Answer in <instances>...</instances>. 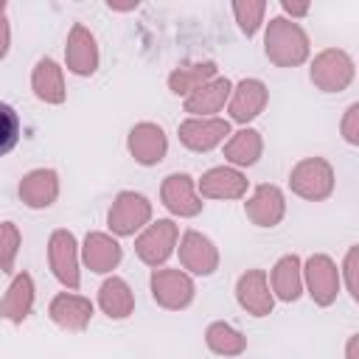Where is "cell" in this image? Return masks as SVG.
<instances>
[{
  "instance_id": "1",
  "label": "cell",
  "mask_w": 359,
  "mask_h": 359,
  "mask_svg": "<svg viewBox=\"0 0 359 359\" xmlns=\"http://www.w3.org/2000/svg\"><path fill=\"white\" fill-rule=\"evenodd\" d=\"M306 50H309V42H306V34L292 25L289 20H272L269 22V31H266V56L278 65H297L306 59Z\"/></svg>"
},
{
  "instance_id": "2",
  "label": "cell",
  "mask_w": 359,
  "mask_h": 359,
  "mask_svg": "<svg viewBox=\"0 0 359 359\" xmlns=\"http://www.w3.org/2000/svg\"><path fill=\"white\" fill-rule=\"evenodd\" d=\"M149 216H151L149 199L135 191H123L109 208V227L118 236H132L137 227H143V222H149Z\"/></svg>"
},
{
  "instance_id": "3",
  "label": "cell",
  "mask_w": 359,
  "mask_h": 359,
  "mask_svg": "<svg viewBox=\"0 0 359 359\" xmlns=\"http://www.w3.org/2000/svg\"><path fill=\"white\" fill-rule=\"evenodd\" d=\"M151 294L165 309H185L194 300V283L180 269H160L151 275Z\"/></svg>"
},
{
  "instance_id": "4",
  "label": "cell",
  "mask_w": 359,
  "mask_h": 359,
  "mask_svg": "<svg viewBox=\"0 0 359 359\" xmlns=\"http://www.w3.org/2000/svg\"><path fill=\"white\" fill-rule=\"evenodd\" d=\"M48 258H50L53 275H56L65 286L76 289V286H79V258H76V238H73V233L56 230V233L50 236Z\"/></svg>"
},
{
  "instance_id": "5",
  "label": "cell",
  "mask_w": 359,
  "mask_h": 359,
  "mask_svg": "<svg viewBox=\"0 0 359 359\" xmlns=\"http://www.w3.org/2000/svg\"><path fill=\"white\" fill-rule=\"evenodd\" d=\"M174 241H177V224L168 222V219H160V222H154V224L137 238L135 247H137L140 261H146L149 266H157V264H163V261L171 255Z\"/></svg>"
},
{
  "instance_id": "6",
  "label": "cell",
  "mask_w": 359,
  "mask_h": 359,
  "mask_svg": "<svg viewBox=\"0 0 359 359\" xmlns=\"http://www.w3.org/2000/svg\"><path fill=\"white\" fill-rule=\"evenodd\" d=\"M292 188L306 199H323L331 194V165L320 157L303 160L292 171Z\"/></svg>"
},
{
  "instance_id": "7",
  "label": "cell",
  "mask_w": 359,
  "mask_h": 359,
  "mask_svg": "<svg viewBox=\"0 0 359 359\" xmlns=\"http://www.w3.org/2000/svg\"><path fill=\"white\" fill-rule=\"evenodd\" d=\"M227 135H230V126L227 121H219V118H194L180 126V140L194 151H208L219 146Z\"/></svg>"
},
{
  "instance_id": "8",
  "label": "cell",
  "mask_w": 359,
  "mask_h": 359,
  "mask_svg": "<svg viewBox=\"0 0 359 359\" xmlns=\"http://www.w3.org/2000/svg\"><path fill=\"white\" fill-rule=\"evenodd\" d=\"M353 76V67H351V59L342 53V50H325L317 56L314 67H311V79L325 90V93H334L339 87H345Z\"/></svg>"
},
{
  "instance_id": "9",
  "label": "cell",
  "mask_w": 359,
  "mask_h": 359,
  "mask_svg": "<svg viewBox=\"0 0 359 359\" xmlns=\"http://www.w3.org/2000/svg\"><path fill=\"white\" fill-rule=\"evenodd\" d=\"M129 151L143 165L160 163L163 154H165V135H163V129L154 126V123H137L129 132Z\"/></svg>"
},
{
  "instance_id": "10",
  "label": "cell",
  "mask_w": 359,
  "mask_h": 359,
  "mask_svg": "<svg viewBox=\"0 0 359 359\" xmlns=\"http://www.w3.org/2000/svg\"><path fill=\"white\" fill-rule=\"evenodd\" d=\"M163 202L171 213L194 216L202 210V199L194 194V182L188 174H171L163 182Z\"/></svg>"
},
{
  "instance_id": "11",
  "label": "cell",
  "mask_w": 359,
  "mask_h": 359,
  "mask_svg": "<svg viewBox=\"0 0 359 359\" xmlns=\"http://www.w3.org/2000/svg\"><path fill=\"white\" fill-rule=\"evenodd\" d=\"M180 258H182V264H185L191 272H196V275H210V272L216 269V264H219V255H216L210 238H205V236L196 233V230H188V233L182 236Z\"/></svg>"
},
{
  "instance_id": "12",
  "label": "cell",
  "mask_w": 359,
  "mask_h": 359,
  "mask_svg": "<svg viewBox=\"0 0 359 359\" xmlns=\"http://www.w3.org/2000/svg\"><path fill=\"white\" fill-rule=\"evenodd\" d=\"M98 65V48L93 34L84 25H73L70 39H67V67L79 76H90Z\"/></svg>"
},
{
  "instance_id": "13",
  "label": "cell",
  "mask_w": 359,
  "mask_h": 359,
  "mask_svg": "<svg viewBox=\"0 0 359 359\" xmlns=\"http://www.w3.org/2000/svg\"><path fill=\"white\" fill-rule=\"evenodd\" d=\"M236 292H238V303H241L250 314L264 317V314L272 311V294H269V289H266V275H264L261 269H250L247 275H241Z\"/></svg>"
},
{
  "instance_id": "14",
  "label": "cell",
  "mask_w": 359,
  "mask_h": 359,
  "mask_svg": "<svg viewBox=\"0 0 359 359\" xmlns=\"http://www.w3.org/2000/svg\"><path fill=\"white\" fill-rule=\"evenodd\" d=\"M50 317L62 328L81 331L93 317V303L87 297H79V294H59L50 303Z\"/></svg>"
},
{
  "instance_id": "15",
  "label": "cell",
  "mask_w": 359,
  "mask_h": 359,
  "mask_svg": "<svg viewBox=\"0 0 359 359\" xmlns=\"http://www.w3.org/2000/svg\"><path fill=\"white\" fill-rule=\"evenodd\" d=\"M56 191H59L56 171L50 168H36L20 182V196L28 208H48L56 199Z\"/></svg>"
},
{
  "instance_id": "16",
  "label": "cell",
  "mask_w": 359,
  "mask_h": 359,
  "mask_svg": "<svg viewBox=\"0 0 359 359\" xmlns=\"http://www.w3.org/2000/svg\"><path fill=\"white\" fill-rule=\"evenodd\" d=\"M247 216L258 227H272L283 216V196L275 185H258L252 202H247Z\"/></svg>"
},
{
  "instance_id": "17",
  "label": "cell",
  "mask_w": 359,
  "mask_h": 359,
  "mask_svg": "<svg viewBox=\"0 0 359 359\" xmlns=\"http://www.w3.org/2000/svg\"><path fill=\"white\" fill-rule=\"evenodd\" d=\"M266 104V87L258 81V79H244L236 93H233V101H230V115L236 121H252Z\"/></svg>"
},
{
  "instance_id": "18",
  "label": "cell",
  "mask_w": 359,
  "mask_h": 359,
  "mask_svg": "<svg viewBox=\"0 0 359 359\" xmlns=\"http://www.w3.org/2000/svg\"><path fill=\"white\" fill-rule=\"evenodd\" d=\"M306 272H309L311 297L320 306H328L337 297V269H334V264L325 255H314V258H309Z\"/></svg>"
},
{
  "instance_id": "19",
  "label": "cell",
  "mask_w": 359,
  "mask_h": 359,
  "mask_svg": "<svg viewBox=\"0 0 359 359\" xmlns=\"http://www.w3.org/2000/svg\"><path fill=\"white\" fill-rule=\"evenodd\" d=\"M31 306H34V283H31V278L22 272V275L14 278V283L8 286L6 297L0 300V314H3L6 320H11V323H22V320L28 317Z\"/></svg>"
},
{
  "instance_id": "20",
  "label": "cell",
  "mask_w": 359,
  "mask_h": 359,
  "mask_svg": "<svg viewBox=\"0 0 359 359\" xmlns=\"http://www.w3.org/2000/svg\"><path fill=\"white\" fill-rule=\"evenodd\" d=\"M244 188L247 180L233 168H210L199 182L202 196H216V199H236L244 194Z\"/></svg>"
},
{
  "instance_id": "21",
  "label": "cell",
  "mask_w": 359,
  "mask_h": 359,
  "mask_svg": "<svg viewBox=\"0 0 359 359\" xmlns=\"http://www.w3.org/2000/svg\"><path fill=\"white\" fill-rule=\"evenodd\" d=\"M84 261L93 272H107L121 261V247L104 233H90L84 241Z\"/></svg>"
},
{
  "instance_id": "22",
  "label": "cell",
  "mask_w": 359,
  "mask_h": 359,
  "mask_svg": "<svg viewBox=\"0 0 359 359\" xmlns=\"http://www.w3.org/2000/svg\"><path fill=\"white\" fill-rule=\"evenodd\" d=\"M34 90L42 101L59 104L65 101V84H62V67L53 59H39V65L34 67Z\"/></svg>"
},
{
  "instance_id": "23",
  "label": "cell",
  "mask_w": 359,
  "mask_h": 359,
  "mask_svg": "<svg viewBox=\"0 0 359 359\" xmlns=\"http://www.w3.org/2000/svg\"><path fill=\"white\" fill-rule=\"evenodd\" d=\"M230 95V81L227 79H216L210 84H202L199 90H194L185 101V109L194 112V115H210L216 112Z\"/></svg>"
},
{
  "instance_id": "24",
  "label": "cell",
  "mask_w": 359,
  "mask_h": 359,
  "mask_svg": "<svg viewBox=\"0 0 359 359\" xmlns=\"http://www.w3.org/2000/svg\"><path fill=\"white\" fill-rule=\"evenodd\" d=\"M98 303L101 309L115 317V320H123L132 314V306H135V297L129 292V286L121 280V278H109L104 286H101V294H98Z\"/></svg>"
},
{
  "instance_id": "25",
  "label": "cell",
  "mask_w": 359,
  "mask_h": 359,
  "mask_svg": "<svg viewBox=\"0 0 359 359\" xmlns=\"http://www.w3.org/2000/svg\"><path fill=\"white\" fill-rule=\"evenodd\" d=\"M216 73V65L213 62H199V65H182L177 67L171 76H168V84L177 95H185V93H194L199 90L210 76Z\"/></svg>"
},
{
  "instance_id": "26",
  "label": "cell",
  "mask_w": 359,
  "mask_h": 359,
  "mask_svg": "<svg viewBox=\"0 0 359 359\" xmlns=\"http://www.w3.org/2000/svg\"><path fill=\"white\" fill-rule=\"evenodd\" d=\"M272 286L280 300H297L300 294V261L294 255H286L272 269Z\"/></svg>"
},
{
  "instance_id": "27",
  "label": "cell",
  "mask_w": 359,
  "mask_h": 359,
  "mask_svg": "<svg viewBox=\"0 0 359 359\" xmlns=\"http://www.w3.org/2000/svg\"><path fill=\"white\" fill-rule=\"evenodd\" d=\"M224 154L230 163L236 165H252L261 154V137L255 129H244V132H236L233 140L224 146Z\"/></svg>"
},
{
  "instance_id": "28",
  "label": "cell",
  "mask_w": 359,
  "mask_h": 359,
  "mask_svg": "<svg viewBox=\"0 0 359 359\" xmlns=\"http://www.w3.org/2000/svg\"><path fill=\"white\" fill-rule=\"evenodd\" d=\"M205 337H208V348L213 353H222V356H236L247 348V339L227 323H213Z\"/></svg>"
},
{
  "instance_id": "29",
  "label": "cell",
  "mask_w": 359,
  "mask_h": 359,
  "mask_svg": "<svg viewBox=\"0 0 359 359\" xmlns=\"http://www.w3.org/2000/svg\"><path fill=\"white\" fill-rule=\"evenodd\" d=\"M20 140V115L14 112V107L0 101V157L8 154Z\"/></svg>"
},
{
  "instance_id": "30",
  "label": "cell",
  "mask_w": 359,
  "mask_h": 359,
  "mask_svg": "<svg viewBox=\"0 0 359 359\" xmlns=\"http://www.w3.org/2000/svg\"><path fill=\"white\" fill-rule=\"evenodd\" d=\"M17 247H20V230L14 227V222H3L0 224V269L3 272H11Z\"/></svg>"
},
{
  "instance_id": "31",
  "label": "cell",
  "mask_w": 359,
  "mask_h": 359,
  "mask_svg": "<svg viewBox=\"0 0 359 359\" xmlns=\"http://www.w3.org/2000/svg\"><path fill=\"white\" fill-rule=\"evenodd\" d=\"M264 8H266L264 3H233V11H236V17H238V25H241V31H244L247 36H252V34L258 31Z\"/></svg>"
},
{
  "instance_id": "32",
  "label": "cell",
  "mask_w": 359,
  "mask_h": 359,
  "mask_svg": "<svg viewBox=\"0 0 359 359\" xmlns=\"http://www.w3.org/2000/svg\"><path fill=\"white\" fill-rule=\"evenodd\" d=\"M356 112H359V104H353V107L348 109V123H345V129H348L345 137H348L351 143H356V135H353V118H356Z\"/></svg>"
},
{
  "instance_id": "33",
  "label": "cell",
  "mask_w": 359,
  "mask_h": 359,
  "mask_svg": "<svg viewBox=\"0 0 359 359\" xmlns=\"http://www.w3.org/2000/svg\"><path fill=\"white\" fill-rule=\"evenodd\" d=\"M6 50H8V25H6V20L0 17V59L6 56Z\"/></svg>"
},
{
  "instance_id": "34",
  "label": "cell",
  "mask_w": 359,
  "mask_h": 359,
  "mask_svg": "<svg viewBox=\"0 0 359 359\" xmlns=\"http://www.w3.org/2000/svg\"><path fill=\"white\" fill-rule=\"evenodd\" d=\"M283 11H289V14H306L309 6H292V3H283Z\"/></svg>"
},
{
  "instance_id": "35",
  "label": "cell",
  "mask_w": 359,
  "mask_h": 359,
  "mask_svg": "<svg viewBox=\"0 0 359 359\" xmlns=\"http://www.w3.org/2000/svg\"><path fill=\"white\" fill-rule=\"evenodd\" d=\"M3 8H6V3H3V0H0V14H3Z\"/></svg>"
}]
</instances>
